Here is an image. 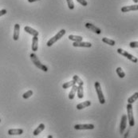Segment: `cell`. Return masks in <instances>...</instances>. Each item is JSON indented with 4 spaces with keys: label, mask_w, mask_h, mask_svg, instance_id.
<instances>
[{
    "label": "cell",
    "mask_w": 138,
    "mask_h": 138,
    "mask_svg": "<svg viewBox=\"0 0 138 138\" xmlns=\"http://www.w3.org/2000/svg\"><path fill=\"white\" fill-rule=\"evenodd\" d=\"M32 95H33V91L32 90H28L27 92H26L25 93H23V97L24 98V99H28V98L30 97Z\"/></svg>",
    "instance_id": "obj_25"
},
{
    "label": "cell",
    "mask_w": 138,
    "mask_h": 138,
    "mask_svg": "<svg viewBox=\"0 0 138 138\" xmlns=\"http://www.w3.org/2000/svg\"><path fill=\"white\" fill-rule=\"evenodd\" d=\"M67 4H68V7L70 10H73L74 9V3L73 0H66Z\"/></svg>",
    "instance_id": "obj_26"
},
{
    "label": "cell",
    "mask_w": 138,
    "mask_h": 138,
    "mask_svg": "<svg viewBox=\"0 0 138 138\" xmlns=\"http://www.w3.org/2000/svg\"><path fill=\"white\" fill-rule=\"evenodd\" d=\"M30 59H31L32 62L34 63V65L37 68L40 69L41 70H43V71H44V72H47V71H48V67H47L46 66L43 65V63H41L40 60H39L38 57H37V55H36L35 54L32 53V54H30Z\"/></svg>",
    "instance_id": "obj_1"
},
{
    "label": "cell",
    "mask_w": 138,
    "mask_h": 138,
    "mask_svg": "<svg viewBox=\"0 0 138 138\" xmlns=\"http://www.w3.org/2000/svg\"><path fill=\"white\" fill-rule=\"evenodd\" d=\"M129 46L131 48H138V42H131L129 43Z\"/></svg>",
    "instance_id": "obj_27"
},
{
    "label": "cell",
    "mask_w": 138,
    "mask_h": 138,
    "mask_svg": "<svg viewBox=\"0 0 138 138\" xmlns=\"http://www.w3.org/2000/svg\"><path fill=\"white\" fill-rule=\"evenodd\" d=\"M24 30H25L26 33L30 34V35H32L33 37H34V36H35V37H38V34H39V33H38V30L33 29V28H31V27H30V26H26L24 27Z\"/></svg>",
    "instance_id": "obj_12"
},
{
    "label": "cell",
    "mask_w": 138,
    "mask_h": 138,
    "mask_svg": "<svg viewBox=\"0 0 138 138\" xmlns=\"http://www.w3.org/2000/svg\"><path fill=\"white\" fill-rule=\"evenodd\" d=\"M102 42L105 43V44H108V45L112 46H115V44H116V43H115L114 40H112V39H109L108 38H102Z\"/></svg>",
    "instance_id": "obj_21"
},
{
    "label": "cell",
    "mask_w": 138,
    "mask_h": 138,
    "mask_svg": "<svg viewBox=\"0 0 138 138\" xmlns=\"http://www.w3.org/2000/svg\"><path fill=\"white\" fill-rule=\"evenodd\" d=\"M127 121H128V118H127V115H123L121 116V124H120V133L123 134L126 126H127Z\"/></svg>",
    "instance_id": "obj_7"
},
{
    "label": "cell",
    "mask_w": 138,
    "mask_h": 138,
    "mask_svg": "<svg viewBox=\"0 0 138 138\" xmlns=\"http://www.w3.org/2000/svg\"><path fill=\"white\" fill-rule=\"evenodd\" d=\"M77 1L82 6H83V7H86L88 5V3H87L86 0H77Z\"/></svg>",
    "instance_id": "obj_28"
},
{
    "label": "cell",
    "mask_w": 138,
    "mask_h": 138,
    "mask_svg": "<svg viewBox=\"0 0 138 138\" xmlns=\"http://www.w3.org/2000/svg\"><path fill=\"white\" fill-rule=\"evenodd\" d=\"M91 105V102L90 101H86V102H82V103H80V104H78L77 105V109H78V110H81V109H85V108H87V107H89V106H90Z\"/></svg>",
    "instance_id": "obj_15"
},
{
    "label": "cell",
    "mask_w": 138,
    "mask_h": 138,
    "mask_svg": "<svg viewBox=\"0 0 138 138\" xmlns=\"http://www.w3.org/2000/svg\"><path fill=\"white\" fill-rule=\"evenodd\" d=\"M65 34H66V30H65L64 29L61 30L58 33H57L56 35H54L53 38H51L50 39V40L46 43V46H53L57 41H58L59 39H61Z\"/></svg>",
    "instance_id": "obj_3"
},
{
    "label": "cell",
    "mask_w": 138,
    "mask_h": 138,
    "mask_svg": "<svg viewBox=\"0 0 138 138\" xmlns=\"http://www.w3.org/2000/svg\"><path fill=\"white\" fill-rule=\"evenodd\" d=\"M74 85H76V82H75L74 80H72V81H70V82H68L64 83V84L62 85V88H63V89H69V88L72 87V86H74Z\"/></svg>",
    "instance_id": "obj_24"
},
{
    "label": "cell",
    "mask_w": 138,
    "mask_h": 138,
    "mask_svg": "<svg viewBox=\"0 0 138 138\" xmlns=\"http://www.w3.org/2000/svg\"><path fill=\"white\" fill-rule=\"evenodd\" d=\"M23 133V129H12L8 130V134L10 136L14 135H22Z\"/></svg>",
    "instance_id": "obj_13"
},
{
    "label": "cell",
    "mask_w": 138,
    "mask_h": 138,
    "mask_svg": "<svg viewBox=\"0 0 138 138\" xmlns=\"http://www.w3.org/2000/svg\"><path fill=\"white\" fill-rule=\"evenodd\" d=\"M73 80H74L75 81V82L78 85V86H83L84 85V82H83V81L81 79V78L78 77L77 75H74V76H73Z\"/></svg>",
    "instance_id": "obj_23"
},
{
    "label": "cell",
    "mask_w": 138,
    "mask_h": 138,
    "mask_svg": "<svg viewBox=\"0 0 138 138\" xmlns=\"http://www.w3.org/2000/svg\"><path fill=\"white\" fill-rule=\"evenodd\" d=\"M68 38L70 39V40L73 41V43H79V42H82V39H83V38H82V37H81V36L73 35V34L69 35Z\"/></svg>",
    "instance_id": "obj_16"
},
{
    "label": "cell",
    "mask_w": 138,
    "mask_h": 138,
    "mask_svg": "<svg viewBox=\"0 0 138 138\" xmlns=\"http://www.w3.org/2000/svg\"><path fill=\"white\" fill-rule=\"evenodd\" d=\"M72 89H71V91L70 92V93H69V99L70 100H73V98H74V97H75V94H76V93H77V86H76V85H74V86H73L72 87H71Z\"/></svg>",
    "instance_id": "obj_17"
},
{
    "label": "cell",
    "mask_w": 138,
    "mask_h": 138,
    "mask_svg": "<svg viewBox=\"0 0 138 138\" xmlns=\"http://www.w3.org/2000/svg\"><path fill=\"white\" fill-rule=\"evenodd\" d=\"M28 3H34V2H38L40 1V0H27Z\"/></svg>",
    "instance_id": "obj_30"
},
{
    "label": "cell",
    "mask_w": 138,
    "mask_h": 138,
    "mask_svg": "<svg viewBox=\"0 0 138 138\" xmlns=\"http://www.w3.org/2000/svg\"><path fill=\"white\" fill-rule=\"evenodd\" d=\"M0 122H1V119H0Z\"/></svg>",
    "instance_id": "obj_33"
},
{
    "label": "cell",
    "mask_w": 138,
    "mask_h": 138,
    "mask_svg": "<svg viewBox=\"0 0 138 138\" xmlns=\"http://www.w3.org/2000/svg\"><path fill=\"white\" fill-rule=\"evenodd\" d=\"M134 11V10H138V4L136 5H131V6H125L121 7V12L126 13L129 11Z\"/></svg>",
    "instance_id": "obj_9"
},
{
    "label": "cell",
    "mask_w": 138,
    "mask_h": 138,
    "mask_svg": "<svg viewBox=\"0 0 138 138\" xmlns=\"http://www.w3.org/2000/svg\"><path fill=\"white\" fill-rule=\"evenodd\" d=\"M132 1H133L135 3H138V0H132Z\"/></svg>",
    "instance_id": "obj_31"
},
{
    "label": "cell",
    "mask_w": 138,
    "mask_h": 138,
    "mask_svg": "<svg viewBox=\"0 0 138 138\" xmlns=\"http://www.w3.org/2000/svg\"><path fill=\"white\" fill-rule=\"evenodd\" d=\"M127 118L129 121V124L130 127H133L135 125V121H134V116H133V111H132V104H128L127 106Z\"/></svg>",
    "instance_id": "obj_4"
},
{
    "label": "cell",
    "mask_w": 138,
    "mask_h": 138,
    "mask_svg": "<svg viewBox=\"0 0 138 138\" xmlns=\"http://www.w3.org/2000/svg\"><path fill=\"white\" fill-rule=\"evenodd\" d=\"M77 97L79 99H82L84 97V89H83V86H77Z\"/></svg>",
    "instance_id": "obj_19"
},
{
    "label": "cell",
    "mask_w": 138,
    "mask_h": 138,
    "mask_svg": "<svg viewBox=\"0 0 138 138\" xmlns=\"http://www.w3.org/2000/svg\"><path fill=\"white\" fill-rule=\"evenodd\" d=\"M19 34H20V25L15 24L14 28V34H13V39L14 41H17L19 38Z\"/></svg>",
    "instance_id": "obj_10"
},
{
    "label": "cell",
    "mask_w": 138,
    "mask_h": 138,
    "mask_svg": "<svg viewBox=\"0 0 138 138\" xmlns=\"http://www.w3.org/2000/svg\"><path fill=\"white\" fill-rule=\"evenodd\" d=\"M31 49L34 52L37 51L38 49V37H33L32 38V46H31Z\"/></svg>",
    "instance_id": "obj_14"
},
{
    "label": "cell",
    "mask_w": 138,
    "mask_h": 138,
    "mask_svg": "<svg viewBox=\"0 0 138 138\" xmlns=\"http://www.w3.org/2000/svg\"><path fill=\"white\" fill-rule=\"evenodd\" d=\"M137 99H138V92L135 93L133 95H132V96L129 98V99H128V103L132 105V103H134Z\"/></svg>",
    "instance_id": "obj_20"
},
{
    "label": "cell",
    "mask_w": 138,
    "mask_h": 138,
    "mask_svg": "<svg viewBox=\"0 0 138 138\" xmlns=\"http://www.w3.org/2000/svg\"><path fill=\"white\" fill-rule=\"evenodd\" d=\"M117 53L119 54H121V55H122V56H124V57H125L126 58H128L129 61L132 62L133 63H136L137 61H138L137 58H136V57H134L132 54L128 53L127 51H125V50H122V49H121V48L117 49Z\"/></svg>",
    "instance_id": "obj_5"
},
{
    "label": "cell",
    "mask_w": 138,
    "mask_h": 138,
    "mask_svg": "<svg viewBox=\"0 0 138 138\" xmlns=\"http://www.w3.org/2000/svg\"><path fill=\"white\" fill-rule=\"evenodd\" d=\"M7 14V10L3 9V10H0V17L3 16V15H4V14Z\"/></svg>",
    "instance_id": "obj_29"
},
{
    "label": "cell",
    "mask_w": 138,
    "mask_h": 138,
    "mask_svg": "<svg viewBox=\"0 0 138 138\" xmlns=\"http://www.w3.org/2000/svg\"><path fill=\"white\" fill-rule=\"evenodd\" d=\"M47 138H53V136H52V135H49V136H47Z\"/></svg>",
    "instance_id": "obj_32"
},
{
    "label": "cell",
    "mask_w": 138,
    "mask_h": 138,
    "mask_svg": "<svg viewBox=\"0 0 138 138\" xmlns=\"http://www.w3.org/2000/svg\"><path fill=\"white\" fill-rule=\"evenodd\" d=\"M94 86H95V89H96V92H97V97H98V100H99L100 104H102V105L105 104V99L103 92L102 90L100 82H96L95 84H94Z\"/></svg>",
    "instance_id": "obj_2"
},
{
    "label": "cell",
    "mask_w": 138,
    "mask_h": 138,
    "mask_svg": "<svg viewBox=\"0 0 138 138\" xmlns=\"http://www.w3.org/2000/svg\"><path fill=\"white\" fill-rule=\"evenodd\" d=\"M73 47H86V48H90L92 46V44L90 43L87 42H79V43H73Z\"/></svg>",
    "instance_id": "obj_11"
},
{
    "label": "cell",
    "mask_w": 138,
    "mask_h": 138,
    "mask_svg": "<svg viewBox=\"0 0 138 138\" xmlns=\"http://www.w3.org/2000/svg\"><path fill=\"white\" fill-rule=\"evenodd\" d=\"M44 129H45V125L44 124H40L38 125V127H37V129L34 131L33 134L34 136H38L39 133H41Z\"/></svg>",
    "instance_id": "obj_18"
},
{
    "label": "cell",
    "mask_w": 138,
    "mask_h": 138,
    "mask_svg": "<svg viewBox=\"0 0 138 138\" xmlns=\"http://www.w3.org/2000/svg\"><path fill=\"white\" fill-rule=\"evenodd\" d=\"M116 72L117 75L119 76V77H121V78H124L125 77V73L123 71L121 67H117L116 70Z\"/></svg>",
    "instance_id": "obj_22"
},
{
    "label": "cell",
    "mask_w": 138,
    "mask_h": 138,
    "mask_svg": "<svg viewBox=\"0 0 138 138\" xmlns=\"http://www.w3.org/2000/svg\"><path fill=\"white\" fill-rule=\"evenodd\" d=\"M94 128L95 127L93 124H80L74 125V129L77 130H90Z\"/></svg>",
    "instance_id": "obj_6"
},
{
    "label": "cell",
    "mask_w": 138,
    "mask_h": 138,
    "mask_svg": "<svg viewBox=\"0 0 138 138\" xmlns=\"http://www.w3.org/2000/svg\"><path fill=\"white\" fill-rule=\"evenodd\" d=\"M86 27L87 29H89V30H91V31L97 34H100L102 33V30H101L100 28H98L97 26H94V25H93L91 23H86Z\"/></svg>",
    "instance_id": "obj_8"
}]
</instances>
